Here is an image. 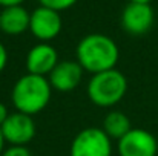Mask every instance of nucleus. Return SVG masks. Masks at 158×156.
<instances>
[{
	"label": "nucleus",
	"mask_w": 158,
	"mask_h": 156,
	"mask_svg": "<svg viewBox=\"0 0 158 156\" xmlns=\"http://www.w3.org/2000/svg\"><path fill=\"white\" fill-rule=\"evenodd\" d=\"M77 63L85 72L91 75L115 69L120 51L117 43L106 34H88L85 35L75 49Z\"/></svg>",
	"instance_id": "obj_1"
},
{
	"label": "nucleus",
	"mask_w": 158,
	"mask_h": 156,
	"mask_svg": "<svg viewBox=\"0 0 158 156\" xmlns=\"http://www.w3.org/2000/svg\"><path fill=\"white\" fill-rule=\"evenodd\" d=\"M52 87L46 77L25 74L12 86L11 101L15 112L26 113L29 116L40 113L51 101Z\"/></svg>",
	"instance_id": "obj_2"
},
{
	"label": "nucleus",
	"mask_w": 158,
	"mask_h": 156,
	"mask_svg": "<svg viewBox=\"0 0 158 156\" xmlns=\"http://www.w3.org/2000/svg\"><path fill=\"white\" fill-rule=\"evenodd\" d=\"M91 103L98 107H114L127 92V80L118 69L91 75L86 87Z\"/></svg>",
	"instance_id": "obj_3"
},
{
	"label": "nucleus",
	"mask_w": 158,
	"mask_h": 156,
	"mask_svg": "<svg viewBox=\"0 0 158 156\" xmlns=\"http://www.w3.org/2000/svg\"><path fill=\"white\" fill-rule=\"evenodd\" d=\"M69 156H112V139L100 127L83 129L74 136Z\"/></svg>",
	"instance_id": "obj_4"
},
{
	"label": "nucleus",
	"mask_w": 158,
	"mask_h": 156,
	"mask_svg": "<svg viewBox=\"0 0 158 156\" xmlns=\"http://www.w3.org/2000/svg\"><path fill=\"white\" fill-rule=\"evenodd\" d=\"M154 9L151 3L127 2L121 11V26L131 35H144L154 25Z\"/></svg>",
	"instance_id": "obj_5"
},
{
	"label": "nucleus",
	"mask_w": 158,
	"mask_h": 156,
	"mask_svg": "<svg viewBox=\"0 0 158 156\" xmlns=\"http://www.w3.org/2000/svg\"><path fill=\"white\" fill-rule=\"evenodd\" d=\"M61 26L63 22L60 12L55 9L40 5L31 12L29 31L40 43H49L51 40H54L60 34Z\"/></svg>",
	"instance_id": "obj_6"
},
{
	"label": "nucleus",
	"mask_w": 158,
	"mask_h": 156,
	"mask_svg": "<svg viewBox=\"0 0 158 156\" xmlns=\"http://www.w3.org/2000/svg\"><path fill=\"white\" fill-rule=\"evenodd\" d=\"M118 156H157L158 142L144 129H131L117 142Z\"/></svg>",
	"instance_id": "obj_7"
},
{
	"label": "nucleus",
	"mask_w": 158,
	"mask_h": 156,
	"mask_svg": "<svg viewBox=\"0 0 158 156\" xmlns=\"http://www.w3.org/2000/svg\"><path fill=\"white\" fill-rule=\"evenodd\" d=\"M5 142L9 146H26L35 136V122L32 116L20 112L9 113L8 119L0 127Z\"/></svg>",
	"instance_id": "obj_8"
},
{
	"label": "nucleus",
	"mask_w": 158,
	"mask_h": 156,
	"mask_svg": "<svg viewBox=\"0 0 158 156\" xmlns=\"http://www.w3.org/2000/svg\"><path fill=\"white\" fill-rule=\"evenodd\" d=\"M58 52L51 43H37L26 54V70L28 74L46 77L58 64Z\"/></svg>",
	"instance_id": "obj_9"
},
{
	"label": "nucleus",
	"mask_w": 158,
	"mask_h": 156,
	"mask_svg": "<svg viewBox=\"0 0 158 156\" xmlns=\"http://www.w3.org/2000/svg\"><path fill=\"white\" fill-rule=\"evenodd\" d=\"M85 70L77 61L72 60H63L58 61V64L54 67V70L48 75L49 84L57 92H71L83 80Z\"/></svg>",
	"instance_id": "obj_10"
},
{
	"label": "nucleus",
	"mask_w": 158,
	"mask_h": 156,
	"mask_svg": "<svg viewBox=\"0 0 158 156\" xmlns=\"http://www.w3.org/2000/svg\"><path fill=\"white\" fill-rule=\"evenodd\" d=\"M31 12L23 5L5 6L0 11V31L6 35H20L29 29Z\"/></svg>",
	"instance_id": "obj_11"
},
{
	"label": "nucleus",
	"mask_w": 158,
	"mask_h": 156,
	"mask_svg": "<svg viewBox=\"0 0 158 156\" xmlns=\"http://www.w3.org/2000/svg\"><path fill=\"white\" fill-rule=\"evenodd\" d=\"M102 129L105 130V133L110 139H117L118 141L132 127H131V119L127 118V115H124L120 110H110L105 116Z\"/></svg>",
	"instance_id": "obj_12"
},
{
	"label": "nucleus",
	"mask_w": 158,
	"mask_h": 156,
	"mask_svg": "<svg viewBox=\"0 0 158 156\" xmlns=\"http://www.w3.org/2000/svg\"><path fill=\"white\" fill-rule=\"evenodd\" d=\"M42 6H46V8H51L55 11H64L68 8H71L72 5H75L77 0H39Z\"/></svg>",
	"instance_id": "obj_13"
},
{
	"label": "nucleus",
	"mask_w": 158,
	"mask_h": 156,
	"mask_svg": "<svg viewBox=\"0 0 158 156\" xmlns=\"http://www.w3.org/2000/svg\"><path fill=\"white\" fill-rule=\"evenodd\" d=\"M2 156H32L26 146H8L5 147Z\"/></svg>",
	"instance_id": "obj_14"
},
{
	"label": "nucleus",
	"mask_w": 158,
	"mask_h": 156,
	"mask_svg": "<svg viewBox=\"0 0 158 156\" xmlns=\"http://www.w3.org/2000/svg\"><path fill=\"white\" fill-rule=\"evenodd\" d=\"M6 64H8V51H6L5 45L0 42V74L5 70Z\"/></svg>",
	"instance_id": "obj_15"
},
{
	"label": "nucleus",
	"mask_w": 158,
	"mask_h": 156,
	"mask_svg": "<svg viewBox=\"0 0 158 156\" xmlns=\"http://www.w3.org/2000/svg\"><path fill=\"white\" fill-rule=\"evenodd\" d=\"M8 116H9V112H8V107L5 106L3 103H0V127H2V124L8 119Z\"/></svg>",
	"instance_id": "obj_16"
},
{
	"label": "nucleus",
	"mask_w": 158,
	"mask_h": 156,
	"mask_svg": "<svg viewBox=\"0 0 158 156\" xmlns=\"http://www.w3.org/2000/svg\"><path fill=\"white\" fill-rule=\"evenodd\" d=\"M25 0H0V5L2 8L5 6H14V5H22Z\"/></svg>",
	"instance_id": "obj_17"
},
{
	"label": "nucleus",
	"mask_w": 158,
	"mask_h": 156,
	"mask_svg": "<svg viewBox=\"0 0 158 156\" xmlns=\"http://www.w3.org/2000/svg\"><path fill=\"white\" fill-rule=\"evenodd\" d=\"M6 142H5V138H3V135H2V130H0V156H2V153H3V150H5V146Z\"/></svg>",
	"instance_id": "obj_18"
},
{
	"label": "nucleus",
	"mask_w": 158,
	"mask_h": 156,
	"mask_svg": "<svg viewBox=\"0 0 158 156\" xmlns=\"http://www.w3.org/2000/svg\"><path fill=\"white\" fill-rule=\"evenodd\" d=\"M127 2H141V3H151L152 0H127Z\"/></svg>",
	"instance_id": "obj_19"
},
{
	"label": "nucleus",
	"mask_w": 158,
	"mask_h": 156,
	"mask_svg": "<svg viewBox=\"0 0 158 156\" xmlns=\"http://www.w3.org/2000/svg\"><path fill=\"white\" fill-rule=\"evenodd\" d=\"M157 156H158V155H157Z\"/></svg>",
	"instance_id": "obj_20"
}]
</instances>
